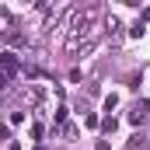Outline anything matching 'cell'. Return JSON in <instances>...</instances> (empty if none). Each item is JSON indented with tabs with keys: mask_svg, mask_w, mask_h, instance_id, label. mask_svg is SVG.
<instances>
[{
	"mask_svg": "<svg viewBox=\"0 0 150 150\" xmlns=\"http://www.w3.org/2000/svg\"><path fill=\"white\" fill-rule=\"evenodd\" d=\"M18 70H21V59H18L11 49H4V52H0V74L11 77V74H18Z\"/></svg>",
	"mask_w": 150,
	"mask_h": 150,
	"instance_id": "obj_1",
	"label": "cell"
},
{
	"mask_svg": "<svg viewBox=\"0 0 150 150\" xmlns=\"http://www.w3.org/2000/svg\"><path fill=\"white\" fill-rule=\"evenodd\" d=\"M147 115H150V101H140V105L129 112V122H133V126H143V122H147Z\"/></svg>",
	"mask_w": 150,
	"mask_h": 150,
	"instance_id": "obj_2",
	"label": "cell"
},
{
	"mask_svg": "<svg viewBox=\"0 0 150 150\" xmlns=\"http://www.w3.org/2000/svg\"><path fill=\"white\" fill-rule=\"evenodd\" d=\"M67 112H70V108H67V105H59V108H56V126H59V129H63V126H67Z\"/></svg>",
	"mask_w": 150,
	"mask_h": 150,
	"instance_id": "obj_3",
	"label": "cell"
},
{
	"mask_svg": "<svg viewBox=\"0 0 150 150\" xmlns=\"http://www.w3.org/2000/svg\"><path fill=\"white\" fill-rule=\"evenodd\" d=\"M115 126H119V119H115V115H105V122H101V129H105V133H115Z\"/></svg>",
	"mask_w": 150,
	"mask_h": 150,
	"instance_id": "obj_4",
	"label": "cell"
},
{
	"mask_svg": "<svg viewBox=\"0 0 150 150\" xmlns=\"http://www.w3.org/2000/svg\"><path fill=\"white\" fill-rule=\"evenodd\" d=\"M84 126H87V129H98L101 122H98V115H94V112H87V115H84Z\"/></svg>",
	"mask_w": 150,
	"mask_h": 150,
	"instance_id": "obj_5",
	"label": "cell"
},
{
	"mask_svg": "<svg viewBox=\"0 0 150 150\" xmlns=\"http://www.w3.org/2000/svg\"><path fill=\"white\" fill-rule=\"evenodd\" d=\"M115 105H119V98H115V94H108V98H105V112L112 115V108H115Z\"/></svg>",
	"mask_w": 150,
	"mask_h": 150,
	"instance_id": "obj_6",
	"label": "cell"
},
{
	"mask_svg": "<svg viewBox=\"0 0 150 150\" xmlns=\"http://www.w3.org/2000/svg\"><path fill=\"white\" fill-rule=\"evenodd\" d=\"M129 35H133V38H140V35H143V21H136V25L129 28Z\"/></svg>",
	"mask_w": 150,
	"mask_h": 150,
	"instance_id": "obj_7",
	"label": "cell"
},
{
	"mask_svg": "<svg viewBox=\"0 0 150 150\" xmlns=\"http://www.w3.org/2000/svg\"><path fill=\"white\" fill-rule=\"evenodd\" d=\"M7 87H11V77H7V74H0V91H7Z\"/></svg>",
	"mask_w": 150,
	"mask_h": 150,
	"instance_id": "obj_8",
	"label": "cell"
},
{
	"mask_svg": "<svg viewBox=\"0 0 150 150\" xmlns=\"http://www.w3.org/2000/svg\"><path fill=\"white\" fill-rule=\"evenodd\" d=\"M94 150H112V147H108V140H98V147H94Z\"/></svg>",
	"mask_w": 150,
	"mask_h": 150,
	"instance_id": "obj_9",
	"label": "cell"
},
{
	"mask_svg": "<svg viewBox=\"0 0 150 150\" xmlns=\"http://www.w3.org/2000/svg\"><path fill=\"white\" fill-rule=\"evenodd\" d=\"M7 136H11V129H7V126H0V140H7Z\"/></svg>",
	"mask_w": 150,
	"mask_h": 150,
	"instance_id": "obj_10",
	"label": "cell"
}]
</instances>
